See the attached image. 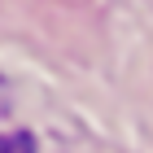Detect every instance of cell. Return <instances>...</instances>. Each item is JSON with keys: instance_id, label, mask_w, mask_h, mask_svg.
Wrapping results in <instances>:
<instances>
[{"instance_id": "6da1fadb", "label": "cell", "mask_w": 153, "mask_h": 153, "mask_svg": "<svg viewBox=\"0 0 153 153\" xmlns=\"http://www.w3.org/2000/svg\"><path fill=\"white\" fill-rule=\"evenodd\" d=\"M0 153H35V140L26 131H4L0 136Z\"/></svg>"}]
</instances>
